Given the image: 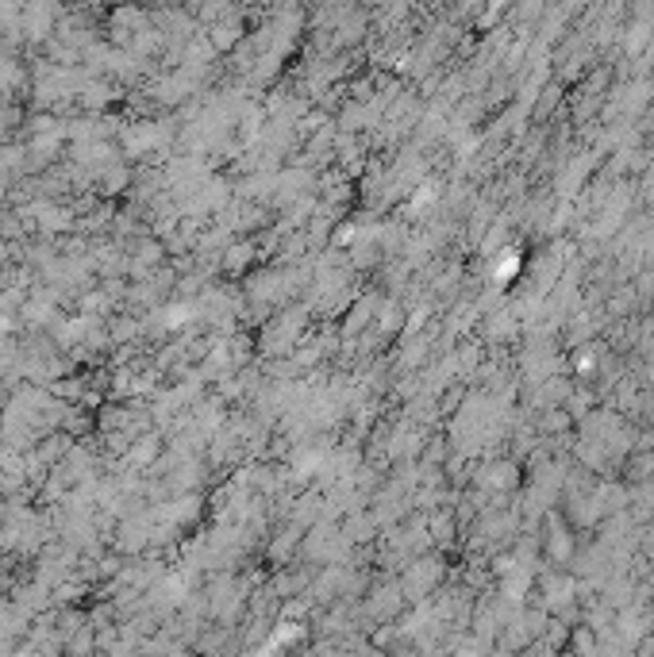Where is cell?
<instances>
[{"mask_svg":"<svg viewBox=\"0 0 654 657\" xmlns=\"http://www.w3.org/2000/svg\"><path fill=\"white\" fill-rule=\"evenodd\" d=\"M428 354H431L428 335H404V346H401V354H397V365H401L404 373H420V365L428 362Z\"/></svg>","mask_w":654,"mask_h":657,"instance_id":"5bb4252c","label":"cell"},{"mask_svg":"<svg viewBox=\"0 0 654 657\" xmlns=\"http://www.w3.org/2000/svg\"><path fill=\"white\" fill-rule=\"evenodd\" d=\"M570 373L578 377V381H597L601 377V362H604V350L597 342H585L578 350H570Z\"/></svg>","mask_w":654,"mask_h":657,"instance_id":"30bf717a","label":"cell"},{"mask_svg":"<svg viewBox=\"0 0 654 657\" xmlns=\"http://www.w3.org/2000/svg\"><path fill=\"white\" fill-rule=\"evenodd\" d=\"M397 584H401V592H404L408 604H428L439 588L451 584V569H447V561L439 558V554H424V558H416V561L404 565Z\"/></svg>","mask_w":654,"mask_h":657,"instance_id":"6da1fadb","label":"cell"},{"mask_svg":"<svg viewBox=\"0 0 654 657\" xmlns=\"http://www.w3.org/2000/svg\"><path fill=\"white\" fill-rule=\"evenodd\" d=\"M562 100H566V85H558V81H554V85H547V89L539 93V100H535V108H531V120H535V123L551 120V112L558 108V104H562Z\"/></svg>","mask_w":654,"mask_h":657,"instance_id":"ffe728a7","label":"cell"},{"mask_svg":"<svg viewBox=\"0 0 654 657\" xmlns=\"http://www.w3.org/2000/svg\"><path fill=\"white\" fill-rule=\"evenodd\" d=\"M593 170H597V158H593V150H578L574 158H566L562 173L554 177V193H558V200L574 204V200L585 193V185L593 181Z\"/></svg>","mask_w":654,"mask_h":657,"instance_id":"52a82bcc","label":"cell"},{"mask_svg":"<svg viewBox=\"0 0 654 657\" xmlns=\"http://www.w3.org/2000/svg\"><path fill=\"white\" fill-rule=\"evenodd\" d=\"M635 304H639V292H635V285H616V289L604 296V308H608V316L612 319H628Z\"/></svg>","mask_w":654,"mask_h":657,"instance_id":"ac0fdd59","label":"cell"},{"mask_svg":"<svg viewBox=\"0 0 654 657\" xmlns=\"http://www.w3.org/2000/svg\"><path fill=\"white\" fill-rule=\"evenodd\" d=\"M339 531H343V538H347L351 546H366L370 538H378L381 527H378V519L370 515V508H358L339 523Z\"/></svg>","mask_w":654,"mask_h":657,"instance_id":"7c38bea8","label":"cell"},{"mask_svg":"<svg viewBox=\"0 0 654 657\" xmlns=\"http://www.w3.org/2000/svg\"><path fill=\"white\" fill-rule=\"evenodd\" d=\"M578 554V535L574 527L562 519V515H547V527H543V565L547 569H570V561Z\"/></svg>","mask_w":654,"mask_h":657,"instance_id":"5b68a950","label":"cell"},{"mask_svg":"<svg viewBox=\"0 0 654 657\" xmlns=\"http://www.w3.org/2000/svg\"><path fill=\"white\" fill-rule=\"evenodd\" d=\"M493 212H497V204H493V200H481L478 208L470 212V219H466V235H470V243H481V239L489 235V227L497 223Z\"/></svg>","mask_w":654,"mask_h":657,"instance_id":"d6986e66","label":"cell"},{"mask_svg":"<svg viewBox=\"0 0 654 657\" xmlns=\"http://www.w3.org/2000/svg\"><path fill=\"white\" fill-rule=\"evenodd\" d=\"M428 535L435 550H451L454 542H458V519H454L451 508L428 511Z\"/></svg>","mask_w":654,"mask_h":657,"instance_id":"4fadbf2b","label":"cell"},{"mask_svg":"<svg viewBox=\"0 0 654 657\" xmlns=\"http://www.w3.org/2000/svg\"><path fill=\"white\" fill-rule=\"evenodd\" d=\"M304 319H308L304 308H289V312L274 316L262 327V350H266L270 358H289V354H297V346L304 342Z\"/></svg>","mask_w":654,"mask_h":657,"instance_id":"3957f363","label":"cell"},{"mask_svg":"<svg viewBox=\"0 0 654 657\" xmlns=\"http://www.w3.org/2000/svg\"><path fill=\"white\" fill-rule=\"evenodd\" d=\"M127 462L135 465V469H147V465L162 462V438L158 435L135 438V442H131V450H127Z\"/></svg>","mask_w":654,"mask_h":657,"instance_id":"2e32d148","label":"cell"},{"mask_svg":"<svg viewBox=\"0 0 654 657\" xmlns=\"http://www.w3.org/2000/svg\"><path fill=\"white\" fill-rule=\"evenodd\" d=\"M524 273V254L520 250H501L493 262H489V281H493V289L504 292L516 277Z\"/></svg>","mask_w":654,"mask_h":657,"instance_id":"8fae6325","label":"cell"},{"mask_svg":"<svg viewBox=\"0 0 654 657\" xmlns=\"http://www.w3.org/2000/svg\"><path fill=\"white\" fill-rule=\"evenodd\" d=\"M404 592L397 577H389V581H378L370 592H366V600H362V615L374 623V627H393L397 619L404 615Z\"/></svg>","mask_w":654,"mask_h":657,"instance_id":"277c9868","label":"cell"},{"mask_svg":"<svg viewBox=\"0 0 654 657\" xmlns=\"http://www.w3.org/2000/svg\"><path fill=\"white\" fill-rule=\"evenodd\" d=\"M254 254H258V250H254L251 243H239V246L231 243L224 250V269H227V273H243V269L254 262Z\"/></svg>","mask_w":654,"mask_h":657,"instance_id":"44dd1931","label":"cell"},{"mask_svg":"<svg viewBox=\"0 0 654 657\" xmlns=\"http://www.w3.org/2000/svg\"><path fill=\"white\" fill-rule=\"evenodd\" d=\"M535 431H539V438H562L574 431V419H570L566 408H551V412H543L535 419Z\"/></svg>","mask_w":654,"mask_h":657,"instance_id":"e0dca14e","label":"cell"},{"mask_svg":"<svg viewBox=\"0 0 654 657\" xmlns=\"http://www.w3.org/2000/svg\"><path fill=\"white\" fill-rule=\"evenodd\" d=\"M127 181H131V173L124 170V166H108V170L101 173V185L104 193H120Z\"/></svg>","mask_w":654,"mask_h":657,"instance_id":"7402d4cb","label":"cell"},{"mask_svg":"<svg viewBox=\"0 0 654 657\" xmlns=\"http://www.w3.org/2000/svg\"><path fill=\"white\" fill-rule=\"evenodd\" d=\"M612 634L620 638V646H628V650H635L647 634H651V623H647V608H624L616 611V623H612Z\"/></svg>","mask_w":654,"mask_h":657,"instance_id":"ba28073f","label":"cell"},{"mask_svg":"<svg viewBox=\"0 0 654 657\" xmlns=\"http://www.w3.org/2000/svg\"><path fill=\"white\" fill-rule=\"evenodd\" d=\"M520 335V319L512 316V308L501 304V308H493L489 316L481 319V339L485 342H508Z\"/></svg>","mask_w":654,"mask_h":657,"instance_id":"9c48e42d","label":"cell"},{"mask_svg":"<svg viewBox=\"0 0 654 657\" xmlns=\"http://www.w3.org/2000/svg\"><path fill=\"white\" fill-rule=\"evenodd\" d=\"M470 485L485 492L489 496V504L493 500H512V492H520V462L508 454V458H481L474 462V477H470Z\"/></svg>","mask_w":654,"mask_h":657,"instance_id":"7a4b0ae2","label":"cell"},{"mask_svg":"<svg viewBox=\"0 0 654 657\" xmlns=\"http://www.w3.org/2000/svg\"><path fill=\"white\" fill-rule=\"evenodd\" d=\"M301 550L312 561H324V565H347V554H351V542L343 538L339 523H316L308 535H304Z\"/></svg>","mask_w":654,"mask_h":657,"instance_id":"8992f818","label":"cell"},{"mask_svg":"<svg viewBox=\"0 0 654 657\" xmlns=\"http://www.w3.org/2000/svg\"><path fill=\"white\" fill-rule=\"evenodd\" d=\"M404 323H408V316H404L401 300H381L378 319H374V331L393 339V335H404Z\"/></svg>","mask_w":654,"mask_h":657,"instance_id":"9a60e30c","label":"cell"}]
</instances>
